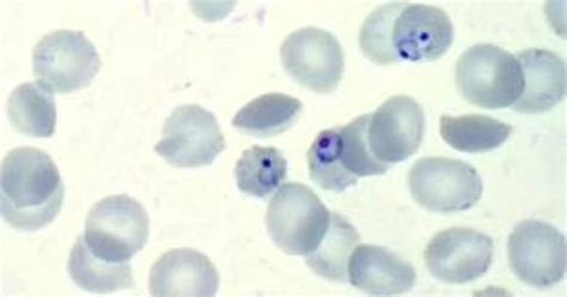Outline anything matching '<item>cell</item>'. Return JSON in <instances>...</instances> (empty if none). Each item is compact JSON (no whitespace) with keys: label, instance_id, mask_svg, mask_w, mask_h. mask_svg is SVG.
<instances>
[{"label":"cell","instance_id":"cell-1","mask_svg":"<svg viewBox=\"0 0 567 297\" xmlns=\"http://www.w3.org/2000/svg\"><path fill=\"white\" fill-rule=\"evenodd\" d=\"M65 187L52 157L32 146L13 148L2 162L0 213L11 228L35 232L61 213Z\"/></svg>","mask_w":567,"mask_h":297},{"label":"cell","instance_id":"cell-2","mask_svg":"<svg viewBox=\"0 0 567 297\" xmlns=\"http://www.w3.org/2000/svg\"><path fill=\"white\" fill-rule=\"evenodd\" d=\"M456 85L472 105L501 110L515 105L525 80L515 55L495 44L480 43L460 57Z\"/></svg>","mask_w":567,"mask_h":297},{"label":"cell","instance_id":"cell-3","mask_svg":"<svg viewBox=\"0 0 567 297\" xmlns=\"http://www.w3.org/2000/svg\"><path fill=\"white\" fill-rule=\"evenodd\" d=\"M332 214L308 186L284 185L267 207L266 225L274 243L287 255L308 256L322 242Z\"/></svg>","mask_w":567,"mask_h":297},{"label":"cell","instance_id":"cell-4","mask_svg":"<svg viewBox=\"0 0 567 297\" xmlns=\"http://www.w3.org/2000/svg\"><path fill=\"white\" fill-rule=\"evenodd\" d=\"M151 221L144 206L127 196L97 202L85 219L84 240L93 254L110 263H128L148 239Z\"/></svg>","mask_w":567,"mask_h":297},{"label":"cell","instance_id":"cell-5","mask_svg":"<svg viewBox=\"0 0 567 297\" xmlns=\"http://www.w3.org/2000/svg\"><path fill=\"white\" fill-rule=\"evenodd\" d=\"M409 184L413 199L432 213L471 209L483 197L484 184L470 163L445 157H424L414 163Z\"/></svg>","mask_w":567,"mask_h":297},{"label":"cell","instance_id":"cell-6","mask_svg":"<svg viewBox=\"0 0 567 297\" xmlns=\"http://www.w3.org/2000/svg\"><path fill=\"white\" fill-rule=\"evenodd\" d=\"M101 64L94 43L82 32L66 29L42 37L33 50L38 83L51 93L69 94L87 86Z\"/></svg>","mask_w":567,"mask_h":297},{"label":"cell","instance_id":"cell-7","mask_svg":"<svg viewBox=\"0 0 567 297\" xmlns=\"http://www.w3.org/2000/svg\"><path fill=\"white\" fill-rule=\"evenodd\" d=\"M226 147L214 113L198 105H184L164 123L155 152L171 166L199 168L212 165Z\"/></svg>","mask_w":567,"mask_h":297},{"label":"cell","instance_id":"cell-8","mask_svg":"<svg viewBox=\"0 0 567 297\" xmlns=\"http://www.w3.org/2000/svg\"><path fill=\"white\" fill-rule=\"evenodd\" d=\"M507 256L513 273L528 286L550 288L565 277L566 239L549 223L537 219L520 222L507 243Z\"/></svg>","mask_w":567,"mask_h":297},{"label":"cell","instance_id":"cell-9","mask_svg":"<svg viewBox=\"0 0 567 297\" xmlns=\"http://www.w3.org/2000/svg\"><path fill=\"white\" fill-rule=\"evenodd\" d=\"M284 69L310 92L336 91L346 69L344 52L338 39L316 27L298 29L280 48Z\"/></svg>","mask_w":567,"mask_h":297},{"label":"cell","instance_id":"cell-10","mask_svg":"<svg viewBox=\"0 0 567 297\" xmlns=\"http://www.w3.org/2000/svg\"><path fill=\"white\" fill-rule=\"evenodd\" d=\"M495 256V244L484 233L452 228L439 233L425 249L432 276L450 285H466L483 277Z\"/></svg>","mask_w":567,"mask_h":297},{"label":"cell","instance_id":"cell-11","mask_svg":"<svg viewBox=\"0 0 567 297\" xmlns=\"http://www.w3.org/2000/svg\"><path fill=\"white\" fill-rule=\"evenodd\" d=\"M424 130L425 114L420 103L406 95L393 96L370 114L371 152L384 165L406 161L421 147Z\"/></svg>","mask_w":567,"mask_h":297},{"label":"cell","instance_id":"cell-12","mask_svg":"<svg viewBox=\"0 0 567 297\" xmlns=\"http://www.w3.org/2000/svg\"><path fill=\"white\" fill-rule=\"evenodd\" d=\"M454 25L437 7L405 3L392 28V49L399 62H434L452 48Z\"/></svg>","mask_w":567,"mask_h":297},{"label":"cell","instance_id":"cell-13","mask_svg":"<svg viewBox=\"0 0 567 297\" xmlns=\"http://www.w3.org/2000/svg\"><path fill=\"white\" fill-rule=\"evenodd\" d=\"M219 275L214 263L192 248L172 249L152 267L148 289L154 297H214Z\"/></svg>","mask_w":567,"mask_h":297},{"label":"cell","instance_id":"cell-14","mask_svg":"<svg viewBox=\"0 0 567 297\" xmlns=\"http://www.w3.org/2000/svg\"><path fill=\"white\" fill-rule=\"evenodd\" d=\"M350 284L369 295L406 294L415 285L414 267L394 252L375 245L357 246L348 266Z\"/></svg>","mask_w":567,"mask_h":297},{"label":"cell","instance_id":"cell-15","mask_svg":"<svg viewBox=\"0 0 567 297\" xmlns=\"http://www.w3.org/2000/svg\"><path fill=\"white\" fill-rule=\"evenodd\" d=\"M517 61L524 72V92L513 106L526 114L545 113L566 95V64L550 51L532 49L519 52Z\"/></svg>","mask_w":567,"mask_h":297},{"label":"cell","instance_id":"cell-16","mask_svg":"<svg viewBox=\"0 0 567 297\" xmlns=\"http://www.w3.org/2000/svg\"><path fill=\"white\" fill-rule=\"evenodd\" d=\"M10 123L23 135L50 139L56 125L52 93L40 83H23L13 89L7 103Z\"/></svg>","mask_w":567,"mask_h":297},{"label":"cell","instance_id":"cell-17","mask_svg":"<svg viewBox=\"0 0 567 297\" xmlns=\"http://www.w3.org/2000/svg\"><path fill=\"white\" fill-rule=\"evenodd\" d=\"M303 110L292 96L270 93L251 100L233 119V126L247 135L270 137L289 130Z\"/></svg>","mask_w":567,"mask_h":297},{"label":"cell","instance_id":"cell-18","mask_svg":"<svg viewBox=\"0 0 567 297\" xmlns=\"http://www.w3.org/2000/svg\"><path fill=\"white\" fill-rule=\"evenodd\" d=\"M69 274L78 287L96 294L134 288L128 263L115 264L96 257L81 235L73 245L68 263Z\"/></svg>","mask_w":567,"mask_h":297},{"label":"cell","instance_id":"cell-19","mask_svg":"<svg viewBox=\"0 0 567 297\" xmlns=\"http://www.w3.org/2000/svg\"><path fill=\"white\" fill-rule=\"evenodd\" d=\"M442 139L462 153H486L504 144L513 126L482 114L462 116L443 115L440 121Z\"/></svg>","mask_w":567,"mask_h":297},{"label":"cell","instance_id":"cell-20","mask_svg":"<svg viewBox=\"0 0 567 297\" xmlns=\"http://www.w3.org/2000/svg\"><path fill=\"white\" fill-rule=\"evenodd\" d=\"M360 240L361 236L351 223L333 213L330 228L318 248L306 256V263L318 276L347 284L349 260Z\"/></svg>","mask_w":567,"mask_h":297},{"label":"cell","instance_id":"cell-21","mask_svg":"<svg viewBox=\"0 0 567 297\" xmlns=\"http://www.w3.org/2000/svg\"><path fill=\"white\" fill-rule=\"evenodd\" d=\"M235 175L240 191L266 198L287 181L288 161L277 147L252 146L237 161Z\"/></svg>","mask_w":567,"mask_h":297},{"label":"cell","instance_id":"cell-22","mask_svg":"<svg viewBox=\"0 0 567 297\" xmlns=\"http://www.w3.org/2000/svg\"><path fill=\"white\" fill-rule=\"evenodd\" d=\"M339 126L322 131L308 152V166L311 181L321 188L344 192L355 186L357 177L342 166L338 151Z\"/></svg>","mask_w":567,"mask_h":297},{"label":"cell","instance_id":"cell-23","mask_svg":"<svg viewBox=\"0 0 567 297\" xmlns=\"http://www.w3.org/2000/svg\"><path fill=\"white\" fill-rule=\"evenodd\" d=\"M369 117L370 114H364L344 127L339 126V157L342 166L357 180L382 175L392 167L384 165L371 152L368 141Z\"/></svg>","mask_w":567,"mask_h":297},{"label":"cell","instance_id":"cell-24","mask_svg":"<svg viewBox=\"0 0 567 297\" xmlns=\"http://www.w3.org/2000/svg\"><path fill=\"white\" fill-rule=\"evenodd\" d=\"M405 3H388L372 11L360 33V44L369 61L379 65L399 63L392 49V28Z\"/></svg>","mask_w":567,"mask_h":297}]
</instances>
